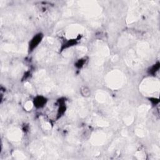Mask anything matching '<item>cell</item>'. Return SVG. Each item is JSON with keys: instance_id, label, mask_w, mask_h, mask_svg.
<instances>
[{"instance_id": "cell-2", "label": "cell", "mask_w": 160, "mask_h": 160, "mask_svg": "<svg viewBox=\"0 0 160 160\" xmlns=\"http://www.w3.org/2000/svg\"><path fill=\"white\" fill-rule=\"evenodd\" d=\"M46 102H47V100L46 98L41 96H36L33 101L34 105L37 108H41L43 107L46 104Z\"/></svg>"}, {"instance_id": "cell-3", "label": "cell", "mask_w": 160, "mask_h": 160, "mask_svg": "<svg viewBox=\"0 0 160 160\" xmlns=\"http://www.w3.org/2000/svg\"><path fill=\"white\" fill-rule=\"evenodd\" d=\"M159 68V63H158L157 64H154V66H153L151 68V70L149 71V72H151L152 74H154L156 71H158Z\"/></svg>"}, {"instance_id": "cell-1", "label": "cell", "mask_w": 160, "mask_h": 160, "mask_svg": "<svg viewBox=\"0 0 160 160\" xmlns=\"http://www.w3.org/2000/svg\"><path fill=\"white\" fill-rule=\"evenodd\" d=\"M42 38H43V36L41 33H39V34L35 35L31 39V40L29 41V51H33L34 49H35L39 45V44L41 42V41L42 39Z\"/></svg>"}]
</instances>
